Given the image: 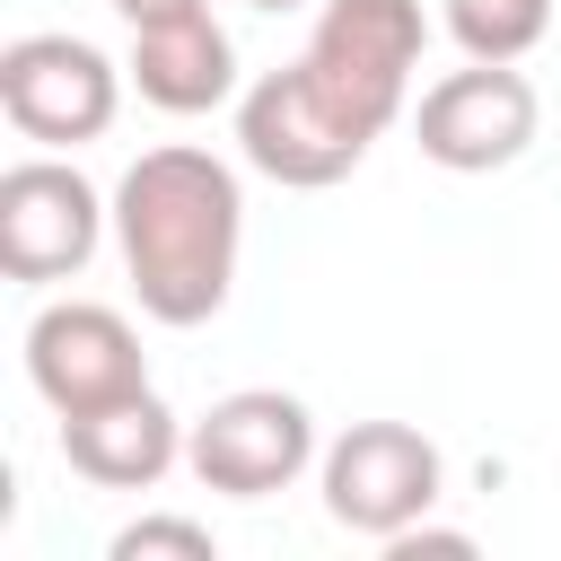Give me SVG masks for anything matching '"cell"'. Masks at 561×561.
Wrapping results in <instances>:
<instances>
[{"label":"cell","mask_w":561,"mask_h":561,"mask_svg":"<svg viewBox=\"0 0 561 561\" xmlns=\"http://www.w3.org/2000/svg\"><path fill=\"white\" fill-rule=\"evenodd\" d=\"M114 245L131 272L140 316L158 324H210L237 289V245H245V184L228 158L167 140L140 149L114 184Z\"/></svg>","instance_id":"obj_1"},{"label":"cell","mask_w":561,"mask_h":561,"mask_svg":"<svg viewBox=\"0 0 561 561\" xmlns=\"http://www.w3.org/2000/svg\"><path fill=\"white\" fill-rule=\"evenodd\" d=\"M421 44H430L421 0H324L316 26H307L298 79L377 149V140L403 123V105H412Z\"/></svg>","instance_id":"obj_2"},{"label":"cell","mask_w":561,"mask_h":561,"mask_svg":"<svg viewBox=\"0 0 561 561\" xmlns=\"http://www.w3.org/2000/svg\"><path fill=\"white\" fill-rule=\"evenodd\" d=\"M123 79H131V70H114L88 35L44 26V35H18V44L0 53V114H9V131L35 140V149H79V140H105V131H114Z\"/></svg>","instance_id":"obj_3"},{"label":"cell","mask_w":561,"mask_h":561,"mask_svg":"<svg viewBox=\"0 0 561 561\" xmlns=\"http://www.w3.org/2000/svg\"><path fill=\"white\" fill-rule=\"evenodd\" d=\"M316 473H324V517L351 526V535H368V543H394L447 491V465H438V447L412 421H351L316 456Z\"/></svg>","instance_id":"obj_4"},{"label":"cell","mask_w":561,"mask_h":561,"mask_svg":"<svg viewBox=\"0 0 561 561\" xmlns=\"http://www.w3.org/2000/svg\"><path fill=\"white\" fill-rule=\"evenodd\" d=\"M535 123H543V105H535V79L517 61H465L447 79H430L421 105H412V140L447 175L517 167L535 149Z\"/></svg>","instance_id":"obj_5"},{"label":"cell","mask_w":561,"mask_h":561,"mask_svg":"<svg viewBox=\"0 0 561 561\" xmlns=\"http://www.w3.org/2000/svg\"><path fill=\"white\" fill-rule=\"evenodd\" d=\"M114 202L70 167V158H18L0 175V272L44 289V280H79L88 254L105 245Z\"/></svg>","instance_id":"obj_6"},{"label":"cell","mask_w":561,"mask_h":561,"mask_svg":"<svg viewBox=\"0 0 561 561\" xmlns=\"http://www.w3.org/2000/svg\"><path fill=\"white\" fill-rule=\"evenodd\" d=\"M184 465L202 473V491L272 500L316 465V412L280 386H237L184 430Z\"/></svg>","instance_id":"obj_7"},{"label":"cell","mask_w":561,"mask_h":561,"mask_svg":"<svg viewBox=\"0 0 561 561\" xmlns=\"http://www.w3.org/2000/svg\"><path fill=\"white\" fill-rule=\"evenodd\" d=\"M26 386L53 403V421H79L96 403H123L149 386V351L123 307L105 298H53L26 324Z\"/></svg>","instance_id":"obj_8"},{"label":"cell","mask_w":561,"mask_h":561,"mask_svg":"<svg viewBox=\"0 0 561 561\" xmlns=\"http://www.w3.org/2000/svg\"><path fill=\"white\" fill-rule=\"evenodd\" d=\"M237 149H245L254 175H272V184H289V193H324V184H342V175L368 158V140L324 114V96L298 79V61L263 70V79L237 96Z\"/></svg>","instance_id":"obj_9"},{"label":"cell","mask_w":561,"mask_h":561,"mask_svg":"<svg viewBox=\"0 0 561 561\" xmlns=\"http://www.w3.org/2000/svg\"><path fill=\"white\" fill-rule=\"evenodd\" d=\"M61 456L96 491H149L184 465V421L158 403V386H140L123 403H96V412L61 421Z\"/></svg>","instance_id":"obj_10"},{"label":"cell","mask_w":561,"mask_h":561,"mask_svg":"<svg viewBox=\"0 0 561 561\" xmlns=\"http://www.w3.org/2000/svg\"><path fill=\"white\" fill-rule=\"evenodd\" d=\"M131 88L140 105L158 114H210L237 96V44L210 9H184V18H158V26H131Z\"/></svg>","instance_id":"obj_11"},{"label":"cell","mask_w":561,"mask_h":561,"mask_svg":"<svg viewBox=\"0 0 561 561\" xmlns=\"http://www.w3.org/2000/svg\"><path fill=\"white\" fill-rule=\"evenodd\" d=\"M465 61H526L552 35V0H438Z\"/></svg>","instance_id":"obj_12"},{"label":"cell","mask_w":561,"mask_h":561,"mask_svg":"<svg viewBox=\"0 0 561 561\" xmlns=\"http://www.w3.org/2000/svg\"><path fill=\"white\" fill-rule=\"evenodd\" d=\"M149 552H184V561H210L219 543H210V526H193V517H131V526L114 535V561H149Z\"/></svg>","instance_id":"obj_13"},{"label":"cell","mask_w":561,"mask_h":561,"mask_svg":"<svg viewBox=\"0 0 561 561\" xmlns=\"http://www.w3.org/2000/svg\"><path fill=\"white\" fill-rule=\"evenodd\" d=\"M386 552H394V561H421V552H447V561H465V552H473V535H456V526H430V517H421V526H403Z\"/></svg>","instance_id":"obj_14"},{"label":"cell","mask_w":561,"mask_h":561,"mask_svg":"<svg viewBox=\"0 0 561 561\" xmlns=\"http://www.w3.org/2000/svg\"><path fill=\"white\" fill-rule=\"evenodd\" d=\"M184 9H210V0H114L123 26H158V18H184Z\"/></svg>","instance_id":"obj_15"},{"label":"cell","mask_w":561,"mask_h":561,"mask_svg":"<svg viewBox=\"0 0 561 561\" xmlns=\"http://www.w3.org/2000/svg\"><path fill=\"white\" fill-rule=\"evenodd\" d=\"M245 9H272V18H280V9H307V0H245Z\"/></svg>","instance_id":"obj_16"}]
</instances>
